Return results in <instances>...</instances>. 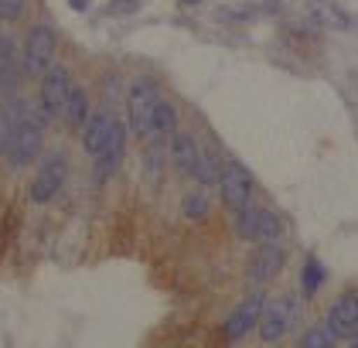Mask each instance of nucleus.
Returning a JSON list of instances; mask_svg holds the SVG:
<instances>
[{
    "label": "nucleus",
    "mask_w": 358,
    "mask_h": 348,
    "mask_svg": "<svg viewBox=\"0 0 358 348\" xmlns=\"http://www.w3.org/2000/svg\"><path fill=\"white\" fill-rule=\"evenodd\" d=\"M171 158H174V164L181 167V174H192V178L201 174L205 154L198 151V144H194L188 134H171Z\"/></svg>",
    "instance_id": "f8f14e48"
},
{
    "label": "nucleus",
    "mask_w": 358,
    "mask_h": 348,
    "mask_svg": "<svg viewBox=\"0 0 358 348\" xmlns=\"http://www.w3.org/2000/svg\"><path fill=\"white\" fill-rule=\"evenodd\" d=\"M123 151H127V127L116 120V127H113V134H110V144H106V147H103V154L96 158V178H99V181H106L113 171L120 167Z\"/></svg>",
    "instance_id": "ddd939ff"
},
{
    "label": "nucleus",
    "mask_w": 358,
    "mask_h": 348,
    "mask_svg": "<svg viewBox=\"0 0 358 348\" xmlns=\"http://www.w3.org/2000/svg\"><path fill=\"white\" fill-rule=\"evenodd\" d=\"M69 89H72V76L65 65H52L45 72V82H41V113L45 116H58L65 109V99H69Z\"/></svg>",
    "instance_id": "6e6552de"
},
{
    "label": "nucleus",
    "mask_w": 358,
    "mask_h": 348,
    "mask_svg": "<svg viewBox=\"0 0 358 348\" xmlns=\"http://www.w3.org/2000/svg\"><path fill=\"white\" fill-rule=\"evenodd\" d=\"M263 304H266V297L263 294H252V297H246L229 318H225V338L229 342H239V338H246L249 331L259 324V314H263Z\"/></svg>",
    "instance_id": "1a4fd4ad"
},
{
    "label": "nucleus",
    "mask_w": 358,
    "mask_h": 348,
    "mask_svg": "<svg viewBox=\"0 0 358 348\" xmlns=\"http://www.w3.org/2000/svg\"><path fill=\"white\" fill-rule=\"evenodd\" d=\"M321 284H324V267H321V263H317V260L310 256V260L303 263V294L314 297Z\"/></svg>",
    "instance_id": "aec40b11"
},
{
    "label": "nucleus",
    "mask_w": 358,
    "mask_h": 348,
    "mask_svg": "<svg viewBox=\"0 0 358 348\" xmlns=\"http://www.w3.org/2000/svg\"><path fill=\"white\" fill-rule=\"evenodd\" d=\"M24 103L21 99H7L3 106H0V154H7L10 151V144H14V137L21 130V123H24Z\"/></svg>",
    "instance_id": "2eb2a0df"
},
{
    "label": "nucleus",
    "mask_w": 358,
    "mask_h": 348,
    "mask_svg": "<svg viewBox=\"0 0 358 348\" xmlns=\"http://www.w3.org/2000/svg\"><path fill=\"white\" fill-rule=\"evenodd\" d=\"M219 188H222V202L236 215L243 212V209H249V202H252V174L239 161L222 164Z\"/></svg>",
    "instance_id": "f03ea898"
},
{
    "label": "nucleus",
    "mask_w": 358,
    "mask_h": 348,
    "mask_svg": "<svg viewBox=\"0 0 358 348\" xmlns=\"http://www.w3.org/2000/svg\"><path fill=\"white\" fill-rule=\"evenodd\" d=\"M65 120H69V127H85V120H89V106H85V92L79 85H72L69 89V99H65Z\"/></svg>",
    "instance_id": "f3484780"
},
{
    "label": "nucleus",
    "mask_w": 358,
    "mask_h": 348,
    "mask_svg": "<svg viewBox=\"0 0 358 348\" xmlns=\"http://www.w3.org/2000/svg\"><path fill=\"white\" fill-rule=\"evenodd\" d=\"M113 127H116V120H113L110 113H96V116H89V120H85L83 147H85V154H89V158H99V154H103V147L110 144Z\"/></svg>",
    "instance_id": "4468645a"
},
{
    "label": "nucleus",
    "mask_w": 358,
    "mask_h": 348,
    "mask_svg": "<svg viewBox=\"0 0 358 348\" xmlns=\"http://www.w3.org/2000/svg\"><path fill=\"white\" fill-rule=\"evenodd\" d=\"M181 4H185V7H194V4H198V0H181Z\"/></svg>",
    "instance_id": "a878e982"
},
{
    "label": "nucleus",
    "mask_w": 358,
    "mask_h": 348,
    "mask_svg": "<svg viewBox=\"0 0 358 348\" xmlns=\"http://www.w3.org/2000/svg\"><path fill=\"white\" fill-rule=\"evenodd\" d=\"M161 106V92L157 85L147 79L134 82L130 96H127V113H130V130L137 137H154V113Z\"/></svg>",
    "instance_id": "f257e3e1"
},
{
    "label": "nucleus",
    "mask_w": 358,
    "mask_h": 348,
    "mask_svg": "<svg viewBox=\"0 0 358 348\" xmlns=\"http://www.w3.org/2000/svg\"><path fill=\"white\" fill-rule=\"evenodd\" d=\"M352 348H358V342H355V345H352Z\"/></svg>",
    "instance_id": "bb28decb"
},
{
    "label": "nucleus",
    "mask_w": 358,
    "mask_h": 348,
    "mask_svg": "<svg viewBox=\"0 0 358 348\" xmlns=\"http://www.w3.org/2000/svg\"><path fill=\"white\" fill-rule=\"evenodd\" d=\"M85 4H89V0H72V7H76V11H85Z\"/></svg>",
    "instance_id": "393cba45"
},
{
    "label": "nucleus",
    "mask_w": 358,
    "mask_h": 348,
    "mask_svg": "<svg viewBox=\"0 0 358 348\" xmlns=\"http://www.w3.org/2000/svg\"><path fill=\"white\" fill-rule=\"evenodd\" d=\"M283 263H287V253L273 239H266V242H259L252 249V256H249V277L256 284H266V280H273L276 273L283 270Z\"/></svg>",
    "instance_id": "9d476101"
},
{
    "label": "nucleus",
    "mask_w": 358,
    "mask_h": 348,
    "mask_svg": "<svg viewBox=\"0 0 358 348\" xmlns=\"http://www.w3.org/2000/svg\"><path fill=\"white\" fill-rule=\"evenodd\" d=\"M294 321V300L290 297H280V300H270L263 304V314H259V338L266 345L280 342L287 335V328Z\"/></svg>",
    "instance_id": "0eeeda50"
},
{
    "label": "nucleus",
    "mask_w": 358,
    "mask_h": 348,
    "mask_svg": "<svg viewBox=\"0 0 358 348\" xmlns=\"http://www.w3.org/2000/svg\"><path fill=\"white\" fill-rule=\"evenodd\" d=\"M127 14V11H137V0H113V7H110V14Z\"/></svg>",
    "instance_id": "b1692460"
},
{
    "label": "nucleus",
    "mask_w": 358,
    "mask_h": 348,
    "mask_svg": "<svg viewBox=\"0 0 358 348\" xmlns=\"http://www.w3.org/2000/svg\"><path fill=\"white\" fill-rule=\"evenodd\" d=\"M45 120H48L45 113H41V116H34V113L24 116L21 130H17L14 144H10V151H7V158H10L14 167H24V164H31L34 158H38V151H41V137H45Z\"/></svg>",
    "instance_id": "7ed1b4c3"
},
{
    "label": "nucleus",
    "mask_w": 358,
    "mask_h": 348,
    "mask_svg": "<svg viewBox=\"0 0 358 348\" xmlns=\"http://www.w3.org/2000/svg\"><path fill=\"white\" fill-rule=\"evenodd\" d=\"M208 215V195H188L185 198V218H205Z\"/></svg>",
    "instance_id": "4be33fe9"
},
{
    "label": "nucleus",
    "mask_w": 358,
    "mask_h": 348,
    "mask_svg": "<svg viewBox=\"0 0 358 348\" xmlns=\"http://www.w3.org/2000/svg\"><path fill=\"white\" fill-rule=\"evenodd\" d=\"M310 18L321 27H331V31H348L355 27V18L348 11H341L334 0H310Z\"/></svg>",
    "instance_id": "dca6fc26"
},
{
    "label": "nucleus",
    "mask_w": 358,
    "mask_h": 348,
    "mask_svg": "<svg viewBox=\"0 0 358 348\" xmlns=\"http://www.w3.org/2000/svg\"><path fill=\"white\" fill-rule=\"evenodd\" d=\"M174 127H178V113H174V106H171V103H164V99H161V106H157V113H154V137L174 134Z\"/></svg>",
    "instance_id": "6ab92c4d"
},
{
    "label": "nucleus",
    "mask_w": 358,
    "mask_h": 348,
    "mask_svg": "<svg viewBox=\"0 0 358 348\" xmlns=\"http://www.w3.org/2000/svg\"><path fill=\"white\" fill-rule=\"evenodd\" d=\"M65 174H69V161L62 154H48L41 161V167H38L34 181H31V202H38V205L52 202L62 191V185H65Z\"/></svg>",
    "instance_id": "20e7f679"
},
{
    "label": "nucleus",
    "mask_w": 358,
    "mask_h": 348,
    "mask_svg": "<svg viewBox=\"0 0 358 348\" xmlns=\"http://www.w3.org/2000/svg\"><path fill=\"white\" fill-rule=\"evenodd\" d=\"M10 69H14V45H10V38L0 34V85L10 79Z\"/></svg>",
    "instance_id": "412c9836"
},
{
    "label": "nucleus",
    "mask_w": 358,
    "mask_h": 348,
    "mask_svg": "<svg viewBox=\"0 0 358 348\" xmlns=\"http://www.w3.org/2000/svg\"><path fill=\"white\" fill-rule=\"evenodd\" d=\"M334 345H338V335L331 331L328 324H317V328H310V331L303 335L297 348H334Z\"/></svg>",
    "instance_id": "a211bd4d"
},
{
    "label": "nucleus",
    "mask_w": 358,
    "mask_h": 348,
    "mask_svg": "<svg viewBox=\"0 0 358 348\" xmlns=\"http://www.w3.org/2000/svg\"><path fill=\"white\" fill-rule=\"evenodd\" d=\"M24 0H0V21H14L21 14Z\"/></svg>",
    "instance_id": "5701e85b"
},
{
    "label": "nucleus",
    "mask_w": 358,
    "mask_h": 348,
    "mask_svg": "<svg viewBox=\"0 0 358 348\" xmlns=\"http://www.w3.org/2000/svg\"><path fill=\"white\" fill-rule=\"evenodd\" d=\"M52 58H55V31L48 25L31 27L28 45H24V65H28V72H34V76L48 72L52 69Z\"/></svg>",
    "instance_id": "423d86ee"
},
{
    "label": "nucleus",
    "mask_w": 358,
    "mask_h": 348,
    "mask_svg": "<svg viewBox=\"0 0 358 348\" xmlns=\"http://www.w3.org/2000/svg\"><path fill=\"white\" fill-rule=\"evenodd\" d=\"M328 328L338 338H352L358 342V294H345L331 304Z\"/></svg>",
    "instance_id": "9b49d317"
},
{
    "label": "nucleus",
    "mask_w": 358,
    "mask_h": 348,
    "mask_svg": "<svg viewBox=\"0 0 358 348\" xmlns=\"http://www.w3.org/2000/svg\"><path fill=\"white\" fill-rule=\"evenodd\" d=\"M236 232L243 239H252V242H266V239H276L283 232V222L280 215L270 212V209H243L239 218H236Z\"/></svg>",
    "instance_id": "39448f33"
}]
</instances>
